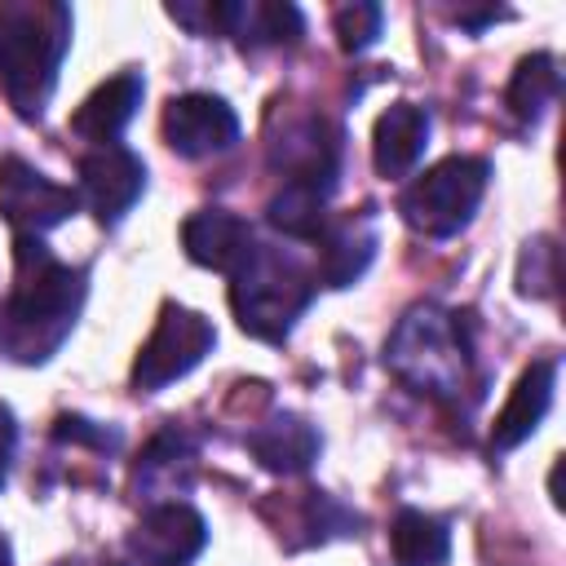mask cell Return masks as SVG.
<instances>
[{
	"label": "cell",
	"mask_w": 566,
	"mask_h": 566,
	"mask_svg": "<svg viewBox=\"0 0 566 566\" xmlns=\"http://www.w3.org/2000/svg\"><path fill=\"white\" fill-rule=\"evenodd\" d=\"M517 292L522 296H535V301H544V296H553L557 292V248H553V239H531L526 248H522V261H517Z\"/></svg>",
	"instance_id": "24"
},
{
	"label": "cell",
	"mask_w": 566,
	"mask_h": 566,
	"mask_svg": "<svg viewBox=\"0 0 566 566\" xmlns=\"http://www.w3.org/2000/svg\"><path fill=\"white\" fill-rule=\"evenodd\" d=\"M142 97H146L142 71H119V75H111L106 84H97V88L80 102L71 128H75L84 142H93V146H115L119 133L133 124Z\"/></svg>",
	"instance_id": "17"
},
{
	"label": "cell",
	"mask_w": 566,
	"mask_h": 566,
	"mask_svg": "<svg viewBox=\"0 0 566 566\" xmlns=\"http://www.w3.org/2000/svg\"><path fill=\"white\" fill-rule=\"evenodd\" d=\"M164 142L181 159H208L239 142V115L217 93H181L164 106Z\"/></svg>",
	"instance_id": "11"
},
{
	"label": "cell",
	"mask_w": 566,
	"mask_h": 566,
	"mask_svg": "<svg viewBox=\"0 0 566 566\" xmlns=\"http://www.w3.org/2000/svg\"><path fill=\"white\" fill-rule=\"evenodd\" d=\"M336 155H340L336 133L327 128V119H314V115H310V119L283 128V137H279L274 150H270V164H274L287 181L314 186V190L332 195V186H336Z\"/></svg>",
	"instance_id": "12"
},
{
	"label": "cell",
	"mask_w": 566,
	"mask_h": 566,
	"mask_svg": "<svg viewBox=\"0 0 566 566\" xmlns=\"http://www.w3.org/2000/svg\"><path fill=\"white\" fill-rule=\"evenodd\" d=\"M53 438L57 442H93V447H115V433H106V429H97L93 420H84V416H57V424H53Z\"/></svg>",
	"instance_id": "25"
},
{
	"label": "cell",
	"mask_w": 566,
	"mask_h": 566,
	"mask_svg": "<svg viewBox=\"0 0 566 566\" xmlns=\"http://www.w3.org/2000/svg\"><path fill=\"white\" fill-rule=\"evenodd\" d=\"M557 88H562V75H557L553 53H531V57L517 62V71L504 88V106L513 111V119L535 124L548 111V102L557 97Z\"/></svg>",
	"instance_id": "21"
},
{
	"label": "cell",
	"mask_w": 566,
	"mask_h": 566,
	"mask_svg": "<svg viewBox=\"0 0 566 566\" xmlns=\"http://www.w3.org/2000/svg\"><path fill=\"white\" fill-rule=\"evenodd\" d=\"M380 22H385V9L371 4V0H354V4H340L332 13V31H336V44L345 53H363L380 40Z\"/></svg>",
	"instance_id": "23"
},
{
	"label": "cell",
	"mask_w": 566,
	"mask_h": 566,
	"mask_svg": "<svg viewBox=\"0 0 566 566\" xmlns=\"http://www.w3.org/2000/svg\"><path fill=\"white\" fill-rule=\"evenodd\" d=\"M429 111L416 102H394L389 111H380L376 128H371V164L380 177H411L416 164L424 159L429 146Z\"/></svg>",
	"instance_id": "16"
},
{
	"label": "cell",
	"mask_w": 566,
	"mask_h": 566,
	"mask_svg": "<svg viewBox=\"0 0 566 566\" xmlns=\"http://www.w3.org/2000/svg\"><path fill=\"white\" fill-rule=\"evenodd\" d=\"M314 243H318L314 283H323V287H349V283H358L363 270L376 256V217H371V208L367 212H349L340 221H327Z\"/></svg>",
	"instance_id": "14"
},
{
	"label": "cell",
	"mask_w": 566,
	"mask_h": 566,
	"mask_svg": "<svg viewBox=\"0 0 566 566\" xmlns=\"http://www.w3.org/2000/svg\"><path fill=\"white\" fill-rule=\"evenodd\" d=\"M314 287H318L314 274L292 252L256 243L243 256V265L230 274V310L248 336L279 345L310 310Z\"/></svg>",
	"instance_id": "4"
},
{
	"label": "cell",
	"mask_w": 566,
	"mask_h": 566,
	"mask_svg": "<svg viewBox=\"0 0 566 566\" xmlns=\"http://www.w3.org/2000/svg\"><path fill=\"white\" fill-rule=\"evenodd\" d=\"M146 190V164L128 146H93L80 159V199L102 226H119Z\"/></svg>",
	"instance_id": "9"
},
{
	"label": "cell",
	"mask_w": 566,
	"mask_h": 566,
	"mask_svg": "<svg viewBox=\"0 0 566 566\" xmlns=\"http://www.w3.org/2000/svg\"><path fill=\"white\" fill-rule=\"evenodd\" d=\"M75 208H80V190L44 177L40 168H31L18 155L0 159V212L13 226V234H35L40 239L44 230L62 226Z\"/></svg>",
	"instance_id": "8"
},
{
	"label": "cell",
	"mask_w": 566,
	"mask_h": 566,
	"mask_svg": "<svg viewBox=\"0 0 566 566\" xmlns=\"http://www.w3.org/2000/svg\"><path fill=\"white\" fill-rule=\"evenodd\" d=\"M71 4L4 0L0 4V93L22 119H40L53 102L62 57L71 49Z\"/></svg>",
	"instance_id": "2"
},
{
	"label": "cell",
	"mask_w": 566,
	"mask_h": 566,
	"mask_svg": "<svg viewBox=\"0 0 566 566\" xmlns=\"http://www.w3.org/2000/svg\"><path fill=\"white\" fill-rule=\"evenodd\" d=\"M491 181V164L482 155H447L420 177H411L398 195L402 221L424 239H451L460 234L473 212L482 208Z\"/></svg>",
	"instance_id": "5"
},
{
	"label": "cell",
	"mask_w": 566,
	"mask_h": 566,
	"mask_svg": "<svg viewBox=\"0 0 566 566\" xmlns=\"http://www.w3.org/2000/svg\"><path fill=\"white\" fill-rule=\"evenodd\" d=\"M84 270L57 261L44 239L13 234V287L0 310V354L13 363H49L84 310Z\"/></svg>",
	"instance_id": "1"
},
{
	"label": "cell",
	"mask_w": 566,
	"mask_h": 566,
	"mask_svg": "<svg viewBox=\"0 0 566 566\" xmlns=\"http://www.w3.org/2000/svg\"><path fill=\"white\" fill-rule=\"evenodd\" d=\"M208 544V522L186 500L150 504L128 535V553L137 566H190Z\"/></svg>",
	"instance_id": "10"
},
{
	"label": "cell",
	"mask_w": 566,
	"mask_h": 566,
	"mask_svg": "<svg viewBox=\"0 0 566 566\" xmlns=\"http://www.w3.org/2000/svg\"><path fill=\"white\" fill-rule=\"evenodd\" d=\"M389 553H394V566H447L451 531L442 517L424 509H398L389 522Z\"/></svg>",
	"instance_id": "20"
},
{
	"label": "cell",
	"mask_w": 566,
	"mask_h": 566,
	"mask_svg": "<svg viewBox=\"0 0 566 566\" xmlns=\"http://www.w3.org/2000/svg\"><path fill=\"white\" fill-rule=\"evenodd\" d=\"M181 248L195 265L217 270V274H234L243 265V256L256 248V239H252V226L239 212L199 208L181 221Z\"/></svg>",
	"instance_id": "13"
},
{
	"label": "cell",
	"mask_w": 566,
	"mask_h": 566,
	"mask_svg": "<svg viewBox=\"0 0 566 566\" xmlns=\"http://www.w3.org/2000/svg\"><path fill=\"white\" fill-rule=\"evenodd\" d=\"M190 478H195V442L172 424V429L155 433L150 447L142 451L133 486L150 504H168V500H177V491L190 486Z\"/></svg>",
	"instance_id": "19"
},
{
	"label": "cell",
	"mask_w": 566,
	"mask_h": 566,
	"mask_svg": "<svg viewBox=\"0 0 566 566\" xmlns=\"http://www.w3.org/2000/svg\"><path fill=\"white\" fill-rule=\"evenodd\" d=\"M243 442H248V451H252V460L261 469L283 473V478L305 473L318 460V447H323L318 429L305 416H292V411H279V416L261 420Z\"/></svg>",
	"instance_id": "18"
},
{
	"label": "cell",
	"mask_w": 566,
	"mask_h": 566,
	"mask_svg": "<svg viewBox=\"0 0 566 566\" xmlns=\"http://www.w3.org/2000/svg\"><path fill=\"white\" fill-rule=\"evenodd\" d=\"M500 18H509V9H455V22L469 31H482L486 22H500Z\"/></svg>",
	"instance_id": "27"
},
{
	"label": "cell",
	"mask_w": 566,
	"mask_h": 566,
	"mask_svg": "<svg viewBox=\"0 0 566 566\" xmlns=\"http://www.w3.org/2000/svg\"><path fill=\"white\" fill-rule=\"evenodd\" d=\"M553 389H557V363L553 358H535L531 367H522V376L509 389V402L500 407V416L491 424V447L513 451L517 442H526L539 429V420L548 416Z\"/></svg>",
	"instance_id": "15"
},
{
	"label": "cell",
	"mask_w": 566,
	"mask_h": 566,
	"mask_svg": "<svg viewBox=\"0 0 566 566\" xmlns=\"http://www.w3.org/2000/svg\"><path fill=\"white\" fill-rule=\"evenodd\" d=\"M265 221L287 239H318L327 226V195L314 186L283 181V190H274L265 203Z\"/></svg>",
	"instance_id": "22"
},
{
	"label": "cell",
	"mask_w": 566,
	"mask_h": 566,
	"mask_svg": "<svg viewBox=\"0 0 566 566\" xmlns=\"http://www.w3.org/2000/svg\"><path fill=\"white\" fill-rule=\"evenodd\" d=\"M212 345H217V327H212L199 310H186V305H177V301H164L150 340L137 349L133 389H137V394H159V389H168L172 380H181L186 371H195Z\"/></svg>",
	"instance_id": "7"
},
{
	"label": "cell",
	"mask_w": 566,
	"mask_h": 566,
	"mask_svg": "<svg viewBox=\"0 0 566 566\" xmlns=\"http://www.w3.org/2000/svg\"><path fill=\"white\" fill-rule=\"evenodd\" d=\"M385 367L407 389L438 398V402H455L469 389V371H473L460 314H451L433 301L411 305L385 340Z\"/></svg>",
	"instance_id": "3"
},
{
	"label": "cell",
	"mask_w": 566,
	"mask_h": 566,
	"mask_svg": "<svg viewBox=\"0 0 566 566\" xmlns=\"http://www.w3.org/2000/svg\"><path fill=\"white\" fill-rule=\"evenodd\" d=\"M168 18L195 35H230L243 49L261 44H296L305 35V18L283 0H177Z\"/></svg>",
	"instance_id": "6"
},
{
	"label": "cell",
	"mask_w": 566,
	"mask_h": 566,
	"mask_svg": "<svg viewBox=\"0 0 566 566\" xmlns=\"http://www.w3.org/2000/svg\"><path fill=\"white\" fill-rule=\"evenodd\" d=\"M13 451H18V420H13V411L0 402V486L9 482V469H13Z\"/></svg>",
	"instance_id": "26"
}]
</instances>
